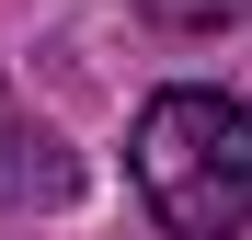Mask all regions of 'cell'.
<instances>
[{
	"label": "cell",
	"mask_w": 252,
	"mask_h": 240,
	"mask_svg": "<svg viewBox=\"0 0 252 240\" xmlns=\"http://www.w3.org/2000/svg\"><path fill=\"white\" fill-rule=\"evenodd\" d=\"M126 172H138L149 217L172 240H241L252 229V103L206 92V80L149 92L138 137H126Z\"/></svg>",
	"instance_id": "cell-1"
},
{
	"label": "cell",
	"mask_w": 252,
	"mask_h": 240,
	"mask_svg": "<svg viewBox=\"0 0 252 240\" xmlns=\"http://www.w3.org/2000/svg\"><path fill=\"white\" fill-rule=\"evenodd\" d=\"M138 12H149L160 34H218V23L241 12V0H138Z\"/></svg>",
	"instance_id": "cell-3"
},
{
	"label": "cell",
	"mask_w": 252,
	"mask_h": 240,
	"mask_svg": "<svg viewBox=\"0 0 252 240\" xmlns=\"http://www.w3.org/2000/svg\"><path fill=\"white\" fill-rule=\"evenodd\" d=\"M58 194H69L58 126H34V114L12 103V80H0V206H58Z\"/></svg>",
	"instance_id": "cell-2"
}]
</instances>
